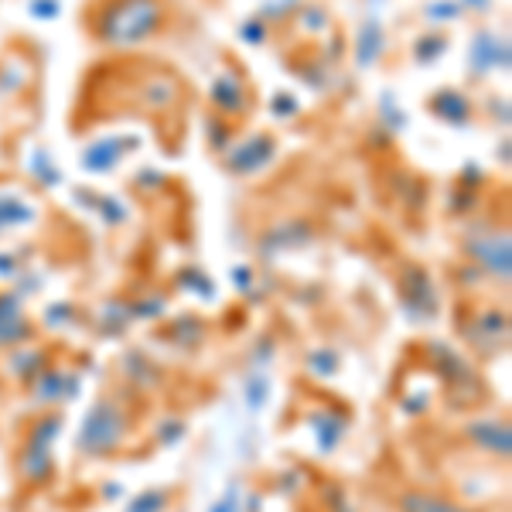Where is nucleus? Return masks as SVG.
<instances>
[{"mask_svg":"<svg viewBox=\"0 0 512 512\" xmlns=\"http://www.w3.org/2000/svg\"><path fill=\"white\" fill-rule=\"evenodd\" d=\"M205 134H209V147H216V151L233 147V127L226 123V117H209V120H205Z\"/></svg>","mask_w":512,"mask_h":512,"instance_id":"aec40b11","label":"nucleus"},{"mask_svg":"<svg viewBox=\"0 0 512 512\" xmlns=\"http://www.w3.org/2000/svg\"><path fill=\"white\" fill-rule=\"evenodd\" d=\"M35 338V325L24 315L14 294H0V345H28Z\"/></svg>","mask_w":512,"mask_h":512,"instance_id":"6e6552de","label":"nucleus"},{"mask_svg":"<svg viewBox=\"0 0 512 512\" xmlns=\"http://www.w3.org/2000/svg\"><path fill=\"white\" fill-rule=\"evenodd\" d=\"M164 0H103L93 14V35L103 45H144L164 28Z\"/></svg>","mask_w":512,"mask_h":512,"instance_id":"f257e3e1","label":"nucleus"},{"mask_svg":"<svg viewBox=\"0 0 512 512\" xmlns=\"http://www.w3.org/2000/svg\"><path fill=\"white\" fill-rule=\"evenodd\" d=\"M396 506H400V512H472L461 506V502L444 499V495L434 492H403Z\"/></svg>","mask_w":512,"mask_h":512,"instance_id":"dca6fc26","label":"nucleus"},{"mask_svg":"<svg viewBox=\"0 0 512 512\" xmlns=\"http://www.w3.org/2000/svg\"><path fill=\"white\" fill-rule=\"evenodd\" d=\"M475 76H485L492 69H506L509 65V41L495 38V35H475L472 38V52H468Z\"/></svg>","mask_w":512,"mask_h":512,"instance_id":"1a4fd4ad","label":"nucleus"},{"mask_svg":"<svg viewBox=\"0 0 512 512\" xmlns=\"http://www.w3.org/2000/svg\"><path fill=\"white\" fill-rule=\"evenodd\" d=\"M260 35H263V28H260V21H256V24L250 21V24H246V28H243V38H246V41H263Z\"/></svg>","mask_w":512,"mask_h":512,"instance_id":"72a5a7b5","label":"nucleus"},{"mask_svg":"<svg viewBox=\"0 0 512 512\" xmlns=\"http://www.w3.org/2000/svg\"><path fill=\"white\" fill-rule=\"evenodd\" d=\"M62 390H65V396H76L79 393V379L76 376H65L62 369H48V373H41L35 379V386H31V396H35L38 403H59Z\"/></svg>","mask_w":512,"mask_h":512,"instance_id":"2eb2a0df","label":"nucleus"},{"mask_svg":"<svg viewBox=\"0 0 512 512\" xmlns=\"http://www.w3.org/2000/svg\"><path fill=\"white\" fill-rule=\"evenodd\" d=\"M127 366H123V373H130V376H137V383L140 386H151L154 383V369H151V362L147 359H140V355L134 352V355H127Z\"/></svg>","mask_w":512,"mask_h":512,"instance_id":"a878e982","label":"nucleus"},{"mask_svg":"<svg viewBox=\"0 0 512 512\" xmlns=\"http://www.w3.org/2000/svg\"><path fill=\"white\" fill-rule=\"evenodd\" d=\"M236 287H239V291H246V287H250V270H236Z\"/></svg>","mask_w":512,"mask_h":512,"instance_id":"f704fd0d","label":"nucleus"},{"mask_svg":"<svg viewBox=\"0 0 512 512\" xmlns=\"http://www.w3.org/2000/svg\"><path fill=\"white\" fill-rule=\"evenodd\" d=\"M35 212L28 209L18 198H0V229H11V226H21V222H31Z\"/></svg>","mask_w":512,"mask_h":512,"instance_id":"6ab92c4d","label":"nucleus"},{"mask_svg":"<svg viewBox=\"0 0 512 512\" xmlns=\"http://www.w3.org/2000/svg\"><path fill=\"white\" fill-rule=\"evenodd\" d=\"M444 52H448V38L444 35H424V38H417V45H414L417 62H424V65H431L437 55H444Z\"/></svg>","mask_w":512,"mask_h":512,"instance_id":"412c9836","label":"nucleus"},{"mask_svg":"<svg viewBox=\"0 0 512 512\" xmlns=\"http://www.w3.org/2000/svg\"><path fill=\"white\" fill-rule=\"evenodd\" d=\"M168 499L171 495L168 492H144V495H137L134 502H130V512H164L168 509Z\"/></svg>","mask_w":512,"mask_h":512,"instance_id":"b1692460","label":"nucleus"},{"mask_svg":"<svg viewBox=\"0 0 512 512\" xmlns=\"http://www.w3.org/2000/svg\"><path fill=\"white\" fill-rule=\"evenodd\" d=\"M427 110H431L437 120L454 123V127H465V123L472 120V103H468V96L458 93V89H437L434 99L427 103Z\"/></svg>","mask_w":512,"mask_h":512,"instance_id":"9d476101","label":"nucleus"},{"mask_svg":"<svg viewBox=\"0 0 512 512\" xmlns=\"http://www.w3.org/2000/svg\"><path fill=\"white\" fill-rule=\"evenodd\" d=\"M181 437H185V424H181V420H171V424H164V431H161L164 444H178Z\"/></svg>","mask_w":512,"mask_h":512,"instance_id":"7c9ffc66","label":"nucleus"},{"mask_svg":"<svg viewBox=\"0 0 512 512\" xmlns=\"http://www.w3.org/2000/svg\"><path fill=\"white\" fill-rule=\"evenodd\" d=\"M274 110H277V113H294V110H297V103H294L291 96H284V99L277 96V99H274Z\"/></svg>","mask_w":512,"mask_h":512,"instance_id":"473e14b6","label":"nucleus"},{"mask_svg":"<svg viewBox=\"0 0 512 512\" xmlns=\"http://www.w3.org/2000/svg\"><path fill=\"white\" fill-rule=\"evenodd\" d=\"M209 99L219 117H226V120H239L250 110V89H246V82L239 79L236 72H222V76L212 82Z\"/></svg>","mask_w":512,"mask_h":512,"instance_id":"39448f33","label":"nucleus"},{"mask_svg":"<svg viewBox=\"0 0 512 512\" xmlns=\"http://www.w3.org/2000/svg\"><path fill=\"white\" fill-rule=\"evenodd\" d=\"M127 512H130V509H127Z\"/></svg>","mask_w":512,"mask_h":512,"instance_id":"e433bc0d","label":"nucleus"},{"mask_svg":"<svg viewBox=\"0 0 512 512\" xmlns=\"http://www.w3.org/2000/svg\"><path fill=\"white\" fill-rule=\"evenodd\" d=\"M267 379L263 376H256V379H250V383H246V403H250L253 410H260L263 403H267Z\"/></svg>","mask_w":512,"mask_h":512,"instance_id":"bb28decb","label":"nucleus"},{"mask_svg":"<svg viewBox=\"0 0 512 512\" xmlns=\"http://www.w3.org/2000/svg\"><path fill=\"white\" fill-rule=\"evenodd\" d=\"M202 332H205L202 321L192 318V315H188V318H178L175 325L168 328V335H175V342H181V345H195V342H202Z\"/></svg>","mask_w":512,"mask_h":512,"instance_id":"4be33fe9","label":"nucleus"},{"mask_svg":"<svg viewBox=\"0 0 512 512\" xmlns=\"http://www.w3.org/2000/svg\"><path fill=\"white\" fill-rule=\"evenodd\" d=\"M458 14H461L458 4H451V0H448V4H444V0H437V4L427 7V18H434V21L437 18H448L451 21V18H458Z\"/></svg>","mask_w":512,"mask_h":512,"instance_id":"c85d7f7f","label":"nucleus"},{"mask_svg":"<svg viewBox=\"0 0 512 512\" xmlns=\"http://www.w3.org/2000/svg\"><path fill=\"white\" fill-rule=\"evenodd\" d=\"M164 315V301H137L130 318H161Z\"/></svg>","mask_w":512,"mask_h":512,"instance_id":"cd10ccee","label":"nucleus"},{"mask_svg":"<svg viewBox=\"0 0 512 512\" xmlns=\"http://www.w3.org/2000/svg\"><path fill=\"white\" fill-rule=\"evenodd\" d=\"M55 11H59V0H31V14L35 18H55Z\"/></svg>","mask_w":512,"mask_h":512,"instance_id":"c756f323","label":"nucleus"},{"mask_svg":"<svg viewBox=\"0 0 512 512\" xmlns=\"http://www.w3.org/2000/svg\"><path fill=\"white\" fill-rule=\"evenodd\" d=\"M178 280H188V284H181L185 291H195L202 301H212L216 297V287H212V280L205 274H195V270H185V274H178Z\"/></svg>","mask_w":512,"mask_h":512,"instance_id":"393cba45","label":"nucleus"},{"mask_svg":"<svg viewBox=\"0 0 512 512\" xmlns=\"http://www.w3.org/2000/svg\"><path fill=\"white\" fill-rule=\"evenodd\" d=\"M127 431H130L127 410L117 400H110V396H99L93 407H89L86 420H82L76 448L86 458H106V454H113L127 441Z\"/></svg>","mask_w":512,"mask_h":512,"instance_id":"f03ea898","label":"nucleus"},{"mask_svg":"<svg viewBox=\"0 0 512 512\" xmlns=\"http://www.w3.org/2000/svg\"><path fill=\"white\" fill-rule=\"evenodd\" d=\"M506 335H509V321H506V311H499V308L482 311V315H475L472 325H468V342L482 355L499 352L502 345H506Z\"/></svg>","mask_w":512,"mask_h":512,"instance_id":"0eeeda50","label":"nucleus"},{"mask_svg":"<svg viewBox=\"0 0 512 512\" xmlns=\"http://www.w3.org/2000/svg\"><path fill=\"white\" fill-rule=\"evenodd\" d=\"M379 52H383V28H379V21H366L359 28V41H355V59H359L362 69H369Z\"/></svg>","mask_w":512,"mask_h":512,"instance_id":"f3484780","label":"nucleus"},{"mask_svg":"<svg viewBox=\"0 0 512 512\" xmlns=\"http://www.w3.org/2000/svg\"><path fill=\"white\" fill-rule=\"evenodd\" d=\"M403 291H407V304H410V311L420 318H434V311H437V291H434V284H431V277L424 274V270H410V277H407V284H403Z\"/></svg>","mask_w":512,"mask_h":512,"instance_id":"f8f14e48","label":"nucleus"},{"mask_svg":"<svg viewBox=\"0 0 512 512\" xmlns=\"http://www.w3.org/2000/svg\"><path fill=\"white\" fill-rule=\"evenodd\" d=\"M308 369L318 376H335L338 373V355L332 349H318L308 355Z\"/></svg>","mask_w":512,"mask_h":512,"instance_id":"5701e85b","label":"nucleus"},{"mask_svg":"<svg viewBox=\"0 0 512 512\" xmlns=\"http://www.w3.org/2000/svg\"><path fill=\"white\" fill-rule=\"evenodd\" d=\"M465 253H468V260H472L475 267H482L489 277L509 284V277H512L509 233H478V229H475V233L468 236V243H465Z\"/></svg>","mask_w":512,"mask_h":512,"instance_id":"7ed1b4c3","label":"nucleus"},{"mask_svg":"<svg viewBox=\"0 0 512 512\" xmlns=\"http://www.w3.org/2000/svg\"><path fill=\"white\" fill-rule=\"evenodd\" d=\"M308 427L315 434L318 448L325 454H332L338 444H342V434H345V420L335 414V410H311L308 414Z\"/></svg>","mask_w":512,"mask_h":512,"instance_id":"ddd939ff","label":"nucleus"},{"mask_svg":"<svg viewBox=\"0 0 512 512\" xmlns=\"http://www.w3.org/2000/svg\"><path fill=\"white\" fill-rule=\"evenodd\" d=\"M134 137H113V140H99V144L93 147H86L82 151V168L86 171H96V175H103V171H110V168H117V161H120V154L123 151H130V147H123V144H130Z\"/></svg>","mask_w":512,"mask_h":512,"instance_id":"4468645a","label":"nucleus"},{"mask_svg":"<svg viewBox=\"0 0 512 512\" xmlns=\"http://www.w3.org/2000/svg\"><path fill=\"white\" fill-rule=\"evenodd\" d=\"M274 151H277V140L270 134H253L250 140H243V144H233L229 147V154L222 158L229 171H233L236 178L243 175H256L260 168H267L270 161H274Z\"/></svg>","mask_w":512,"mask_h":512,"instance_id":"20e7f679","label":"nucleus"},{"mask_svg":"<svg viewBox=\"0 0 512 512\" xmlns=\"http://www.w3.org/2000/svg\"><path fill=\"white\" fill-rule=\"evenodd\" d=\"M45 362H48V355L41 352V349H35V345H24L21 352H14L11 355V373L18 376V379H35V376H41V369H45Z\"/></svg>","mask_w":512,"mask_h":512,"instance_id":"a211bd4d","label":"nucleus"},{"mask_svg":"<svg viewBox=\"0 0 512 512\" xmlns=\"http://www.w3.org/2000/svg\"><path fill=\"white\" fill-rule=\"evenodd\" d=\"M465 437L478 451L495 454V458H509V451H512V431L506 420H499V417H475L472 424L465 427Z\"/></svg>","mask_w":512,"mask_h":512,"instance_id":"423d86ee","label":"nucleus"},{"mask_svg":"<svg viewBox=\"0 0 512 512\" xmlns=\"http://www.w3.org/2000/svg\"><path fill=\"white\" fill-rule=\"evenodd\" d=\"M468 7H472V11H485V7L492 4V0H465Z\"/></svg>","mask_w":512,"mask_h":512,"instance_id":"c9c22d12","label":"nucleus"},{"mask_svg":"<svg viewBox=\"0 0 512 512\" xmlns=\"http://www.w3.org/2000/svg\"><path fill=\"white\" fill-rule=\"evenodd\" d=\"M209 512H243V509H239L236 495H226V499H219V502H216V506H212Z\"/></svg>","mask_w":512,"mask_h":512,"instance_id":"2f4dec72","label":"nucleus"},{"mask_svg":"<svg viewBox=\"0 0 512 512\" xmlns=\"http://www.w3.org/2000/svg\"><path fill=\"white\" fill-rule=\"evenodd\" d=\"M52 472H55L52 444L28 437V444H24V451H21V475L28 478V482H48Z\"/></svg>","mask_w":512,"mask_h":512,"instance_id":"9b49d317","label":"nucleus"}]
</instances>
